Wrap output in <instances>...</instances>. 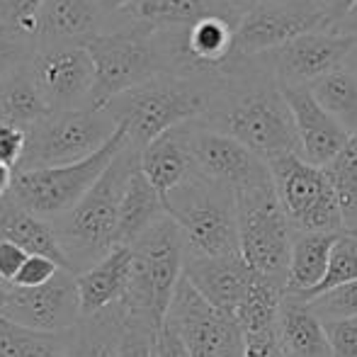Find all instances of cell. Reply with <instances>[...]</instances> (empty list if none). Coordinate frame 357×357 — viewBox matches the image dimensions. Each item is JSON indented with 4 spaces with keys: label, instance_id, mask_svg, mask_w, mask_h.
Here are the masks:
<instances>
[{
    "label": "cell",
    "instance_id": "6da1fadb",
    "mask_svg": "<svg viewBox=\"0 0 357 357\" xmlns=\"http://www.w3.org/2000/svg\"><path fill=\"white\" fill-rule=\"evenodd\" d=\"M197 122L248 146L265 163L299 153L294 119L270 54L241 56L212 85Z\"/></svg>",
    "mask_w": 357,
    "mask_h": 357
},
{
    "label": "cell",
    "instance_id": "7a4b0ae2",
    "mask_svg": "<svg viewBox=\"0 0 357 357\" xmlns=\"http://www.w3.org/2000/svg\"><path fill=\"white\" fill-rule=\"evenodd\" d=\"M139 158L142 151L129 142L71 212L52 221L73 275L85 273L107 253H112V248H117L114 236L119 209L132 175L139 168Z\"/></svg>",
    "mask_w": 357,
    "mask_h": 357
},
{
    "label": "cell",
    "instance_id": "3957f363",
    "mask_svg": "<svg viewBox=\"0 0 357 357\" xmlns=\"http://www.w3.org/2000/svg\"><path fill=\"white\" fill-rule=\"evenodd\" d=\"M134 263L129 289L122 299L127 321L160 331L185 270V236L170 216H163L132 245Z\"/></svg>",
    "mask_w": 357,
    "mask_h": 357
},
{
    "label": "cell",
    "instance_id": "277c9868",
    "mask_svg": "<svg viewBox=\"0 0 357 357\" xmlns=\"http://www.w3.org/2000/svg\"><path fill=\"white\" fill-rule=\"evenodd\" d=\"M212 83L183 75H155L117 95L102 109L127 129L129 142L144 151L153 139L202 117Z\"/></svg>",
    "mask_w": 357,
    "mask_h": 357
},
{
    "label": "cell",
    "instance_id": "5b68a950",
    "mask_svg": "<svg viewBox=\"0 0 357 357\" xmlns=\"http://www.w3.org/2000/svg\"><path fill=\"white\" fill-rule=\"evenodd\" d=\"M165 212L180 226L190 258L241 255L236 192L195 173L165 197Z\"/></svg>",
    "mask_w": 357,
    "mask_h": 357
},
{
    "label": "cell",
    "instance_id": "8992f818",
    "mask_svg": "<svg viewBox=\"0 0 357 357\" xmlns=\"http://www.w3.org/2000/svg\"><path fill=\"white\" fill-rule=\"evenodd\" d=\"M85 52L95 66L93 107H105L117 95L163 75V59L153 29L129 15H122L114 27L88 39Z\"/></svg>",
    "mask_w": 357,
    "mask_h": 357
},
{
    "label": "cell",
    "instance_id": "52a82bcc",
    "mask_svg": "<svg viewBox=\"0 0 357 357\" xmlns=\"http://www.w3.org/2000/svg\"><path fill=\"white\" fill-rule=\"evenodd\" d=\"M241 255L260 278L287 287L294 229L282 212L273 178L236 192Z\"/></svg>",
    "mask_w": 357,
    "mask_h": 357
},
{
    "label": "cell",
    "instance_id": "ba28073f",
    "mask_svg": "<svg viewBox=\"0 0 357 357\" xmlns=\"http://www.w3.org/2000/svg\"><path fill=\"white\" fill-rule=\"evenodd\" d=\"M129 144V134L124 127L117 129L112 139L88 155L85 160L61 168H42V170H15V183L10 197L24 207L27 212L54 221L66 212H71L75 204L88 195V190L100 180V175L107 170L114 155Z\"/></svg>",
    "mask_w": 357,
    "mask_h": 357
},
{
    "label": "cell",
    "instance_id": "9c48e42d",
    "mask_svg": "<svg viewBox=\"0 0 357 357\" xmlns=\"http://www.w3.org/2000/svg\"><path fill=\"white\" fill-rule=\"evenodd\" d=\"M119 124L102 107L49 112L42 122L27 129V149L17 170L61 168L85 160L117 134Z\"/></svg>",
    "mask_w": 357,
    "mask_h": 357
},
{
    "label": "cell",
    "instance_id": "30bf717a",
    "mask_svg": "<svg viewBox=\"0 0 357 357\" xmlns=\"http://www.w3.org/2000/svg\"><path fill=\"white\" fill-rule=\"evenodd\" d=\"M275 192L299 234H340L343 216L328 175L319 165H311L299 153H287L268 163Z\"/></svg>",
    "mask_w": 357,
    "mask_h": 357
},
{
    "label": "cell",
    "instance_id": "8fae6325",
    "mask_svg": "<svg viewBox=\"0 0 357 357\" xmlns=\"http://www.w3.org/2000/svg\"><path fill=\"white\" fill-rule=\"evenodd\" d=\"M165 324L183 338L192 357H243V331L234 314L219 311L192 284L180 280Z\"/></svg>",
    "mask_w": 357,
    "mask_h": 357
},
{
    "label": "cell",
    "instance_id": "7c38bea8",
    "mask_svg": "<svg viewBox=\"0 0 357 357\" xmlns=\"http://www.w3.org/2000/svg\"><path fill=\"white\" fill-rule=\"evenodd\" d=\"M357 47V29L348 24L301 34L289 44L270 52L280 85H311L326 73L345 66Z\"/></svg>",
    "mask_w": 357,
    "mask_h": 357
},
{
    "label": "cell",
    "instance_id": "4fadbf2b",
    "mask_svg": "<svg viewBox=\"0 0 357 357\" xmlns=\"http://www.w3.org/2000/svg\"><path fill=\"white\" fill-rule=\"evenodd\" d=\"M333 27L328 10L316 8L306 0H291L284 5L253 10L241 15L236 29V52L241 56H260L289 44L301 34Z\"/></svg>",
    "mask_w": 357,
    "mask_h": 357
},
{
    "label": "cell",
    "instance_id": "5bb4252c",
    "mask_svg": "<svg viewBox=\"0 0 357 357\" xmlns=\"http://www.w3.org/2000/svg\"><path fill=\"white\" fill-rule=\"evenodd\" d=\"M190 151H192L195 173L212 183L226 185L234 192L273 178L268 163L248 146L204 127L197 119L190 122Z\"/></svg>",
    "mask_w": 357,
    "mask_h": 357
},
{
    "label": "cell",
    "instance_id": "9a60e30c",
    "mask_svg": "<svg viewBox=\"0 0 357 357\" xmlns=\"http://www.w3.org/2000/svg\"><path fill=\"white\" fill-rule=\"evenodd\" d=\"M0 316L42 333L75 331L83 321L75 275L68 270H59L56 278L42 287H34V289L13 287V294Z\"/></svg>",
    "mask_w": 357,
    "mask_h": 357
},
{
    "label": "cell",
    "instance_id": "2e32d148",
    "mask_svg": "<svg viewBox=\"0 0 357 357\" xmlns=\"http://www.w3.org/2000/svg\"><path fill=\"white\" fill-rule=\"evenodd\" d=\"M32 73L52 112L93 105L95 66L85 47H39Z\"/></svg>",
    "mask_w": 357,
    "mask_h": 357
},
{
    "label": "cell",
    "instance_id": "e0dca14e",
    "mask_svg": "<svg viewBox=\"0 0 357 357\" xmlns=\"http://www.w3.org/2000/svg\"><path fill=\"white\" fill-rule=\"evenodd\" d=\"M282 93L294 119L299 155L319 168L328 165L350 142V134L321 107L309 85H282Z\"/></svg>",
    "mask_w": 357,
    "mask_h": 357
},
{
    "label": "cell",
    "instance_id": "ac0fdd59",
    "mask_svg": "<svg viewBox=\"0 0 357 357\" xmlns=\"http://www.w3.org/2000/svg\"><path fill=\"white\" fill-rule=\"evenodd\" d=\"M183 275L209 304L234 316L255 278L243 255H226V258H190L185 255Z\"/></svg>",
    "mask_w": 357,
    "mask_h": 357
},
{
    "label": "cell",
    "instance_id": "d6986e66",
    "mask_svg": "<svg viewBox=\"0 0 357 357\" xmlns=\"http://www.w3.org/2000/svg\"><path fill=\"white\" fill-rule=\"evenodd\" d=\"M39 47H85L88 39L114 27L119 17H109L95 0H44L39 10Z\"/></svg>",
    "mask_w": 357,
    "mask_h": 357
},
{
    "label": "cell",
    "instance_id": "ffe728a7",
    "mask_svg": "<svg viewBox=\"0 0 357 357\" xmlns=\"http://www.w3.org/2000/svg\"><path fill=\"white\" fill-rule=\"evenodd\" d=\"M132 248L117 245L100 263H95L85 273L75 275L83 319L102 314L105 309H109V306L119 304L124 299V294L129 289V280H132Z\"/></svg>",
    "mask_w": 357,
    "mask_h": 357
},
{
    "label": "cell",
    "instance_id": "44dd1931",
    "mask_svg": "<svg viewBox=\"0 0 357 357\" xmlns=\"http://www.w3.org/2000/svg\"><path fill=\"white\" fill-rule=\"evenodd\" d=\"M142 173L151 180L160 197H168L175 188L195 175V160L190 151V122L160 134L142 151Z\"/></svg>",
    "mask_w": 357,
    "mask_h": 357
},
{
    "label": "cell",
    "instance_id": "7402d4cb",
    "mask_svg": "<svg viewBox=\"0 0 357 357\" xmlns=\"http://www.w3.org/2000/svg\"><path fill=\"white\" fill-rule=\"evenodd\" d=\"M0 241H13L29 255H47L61 270L71 273V263L63 253L52 221L27 212L13 197L0 199Z\"/></svg>",
    "mask_w": 357,
    "mask_h": 357
},
{
    "label": "cell",
    "instance_id": "603a6c76",
    "mask_svg": "<svg viewBox=\"0 0 357 357\" xmlns=\"http://www.w3.org/2000/svg\"><path fill=\"white\" fill-rule=\"evenodd\" d=\"M280 343L284 357H335L324 321L291 294H284L280 309Z\"/></svg>",
    "mask_w": 357,
    "mask_h": 357
},
{
    "label": "cell",
    "instance_id": "cb8c5ba5",
    "mask_svg": "<svg viewBox=\"0 0 357 357\" xmlns=\"http://www.w3.org/2000/svg\"><path fill=\"white\" fill-rule=\"evenodd\" d=\"M163 216H168V212H165V199L151 185V180L142 173V165H139L137 173L132 175L127 195L122 199L114 243L132 248L146 231L153 229Z\"/></svg>",
    "mask_w": 357,
    "mask_h": 357
},
{
    "label": "cell",
    "instance_id": "d4e9b609",
    "mask_svg": "<svg viewBox=\"0 0 357 357\" xmlns=\"http://www.w3.org/2000/svg\"><path fill=\"white\" fill-rule=\"evenodd\" d=\"M335 238H338V234H299V231H294L287 294L304 296L324 282Z\"/></svg>",
    "mask_w": 357,
    "mask_h": 357
},
{
    "label": "cell",
    "instance_id": "484cf974",
    "mask_svg": "<svg viewBox=\"0 0 357 357\" xmlns=\"http://www.w3.org/2000/svg\"><path fill=\"white\" fill-rule=\"evenodd\" d=\"M236 15L224 0H137L124 15L151 29L188 27L209 15ZM241 17V15H238Z\"/></svg>",
    "mask_w": 357,
    "mask_h": 357
},
{
    "label": "cell",
    "instance_id": "4316f807",
    "mask_svg": "<svg viewBox=\"0 0 357 357\" xmlns=\"http://www.w3.org/2000/svg\"><path fill=\"white\" fill-rule=\"evenodd\" d=\"M52 112L32 73V63L20 68L0 85V119L22 129L34 127Z\"/></svg>",
    "mask_w": 357,
    "mask_h": 357
},
{
    "label": "cell",
    "instance_id": "83f0119b",
    "mask_svg": "<svg viewBox=\"0 0 357 357\" xmlns=\"http://www.w3.org/2000/svg\"><path fill=\"white\" fill-rule=\"evenodd\" d=\"M75 331L42 333L0 316V357H68Z\"/></svg>",
    "mask_w": 357,
    "mask_h": 357
},
{
    "label": "cell",
    "instance_id": "f1b7e54d",
    "mask_svg": "<svg viewBox=\"0 0 357 357\" xmlns=\"http://www.w3.org/2000/svg\"><path fill=\"white\" fill-rule=\"evenodd\" d=\"M321 107L340 122V127L353 137L357 134V71L348 63L309 85Z\"/></svg>",
    "mask_w": 357,
    "mask_h": 357
},
{
    "label": "cell",
    "instance_id": "f546056e",
    "mask_svg": "<svg viewBox=\"0 0 357 357\" xmlns=\"http://www.w3.org/2000/svg\"><path fill=\"white\" fill-rule=\"evenodd\" d=\"M324 170L338 199L343 231L357 236V134L350 137L345 149L328 165H324Z\"/></svg>",
    "mask_w": 357,
    "mask_h": 357
},
{
    "label": "cell",
    "instance_id": "4dcf8cb0",
    "mask_svg": "<svg viewBox=\"0 0 357 357\" xmlns=\"http://www.w3.org/2000/svg\"><path fill=\"white\" fill-rule=\"evenodd\" d=\"M355 280H357V236L348 234V231H340L338 238H335L333 250H331V263H328V270H326L324 282L316 287L314 291H309V294H304V296H296V299L311 301L314 296L324 294V291H331V289H335V287L355 282Z\"/></svg>",
    "mask_w": 357,
    "mask_h": 357
},
{
    "label": "cell",
    "instance_id": "1f68e13d",
    "mask_svg": "<svg viewBox=\"0 0 357 357\" xmlns=\"http://www.w3.org/2000/svg\"><path fill=\"white\" fill-rule=\"evenodd\" d=\"M39 52V39L10 24H0V85L29 66Z\"/></svg>",
    "mask_w": 357,
    "mask_h": 357
},
{
    "label": "cell",
    "instance_id": "d6a6232c",
    "mask_svg": "<svg viewBox=\"0 0 357 357\" xmlns=\"http://www.w3.org/2000/svg\"><path fill=\"white\" fill-rule=\"evenodd\" d=\"M309 304V309L319 316L321 321H343V319H355L357 316V280L348 282L343 287H335L331 291L314 296Z\"/></svg>",
    "mask_w": 357,
    "mask_h": 357
},
{
    "label": "cell",
    "instance_id": "836d02e7",
    "mask_svg": "<svg viewBox=\"0 0 357 357\" xmlns=\"http://www.w3.org/2000/svg\"><path fill=\"white\" fill-rule=\"evenodd\" d=\"M44 0H0V22L39 39V10Z\"/></svg>",
    "mask_w": 357,
    "mask_h": 357
},
{
    "label": "cell",
    "instance_id": "e575fe53",
    "mask_svg": "<svg viewBox=\"0 0 357 357\" xmlns=\"http://www.w3.org/2000/svg\"><path fill=\"white\" fill-rule=\"evenodd\" d=\"M160 331L139 321H127L117 357H155V340Z\"/></svg>",
    "mask_w": 357,
    "mask_h": 357
},
{
    "label": "cell",
    "instance_id": "d590c367",
    "mask_svg": "<svg viewBox=\"0 0 357 357\" xmlns=\"http://www.w3.org/2000/svg\"><path fill=\"white\" fill-rule=\"evenodd\" d=\"M59 270L61 268H59L52 258H47V255H29V258L24 260L22 270L17 273V278H15L13 287H17V289H34V287H42V284H47L49 280L56 278Z\"/></svg>",
    "mask_w": 357,
    "mask_h": 357
},
{
    "label": "cell",
    "instance_id": "8d00e7d4",
    "mask_svg": "<svg viewBox=\"0 0 357 357\" xmlns=\"http://www.w3.org/2000/svg\"><path fill=\"white\" fill-rule=\"evenodd\" d=\"M27 149V129L0 119V163L17 170Z\"/></svg>",
    "mask_w": 357,
    "mask_h": 357
},
{
    "label": "cell",
    "instance_id": "74e56055",
    "mask_svg": "<svg viewBox=\"0 0 357 357\" xmlns=\"http://www.w3.org/2000/svg\"><path fill=\"white\" fill-rule=\"evenodd\" d=\"M324 326L335 357H357V316L343 321H326Z\"/></svg>",
    "mask_w": 357,
    "mask_h": 357
},
{
    "label": "cell",
    "instance_id": "f35d334b",
    "mask_svg": "<svg viewBox=\"0 0 357 357\" xmlns=\"http://www.w3.org/2000/svg\"><path fill=\"white\" fill-rule=\"evenodd\" d=\"M27 258H29V253L24 248H20L17 243H13V241H0V280L13 284Z\"/></svg>",
    "mask_w": 357,
    "mask_h": 357
},
{
    "label": "cell",
    "instance_id": "ab89813d",
    "mask_svg": "<svg viewBox=\"0 0 357 357\" xmlns=\"http://www.w3.org/2000/svg\"><path fill=\"white\" fill-rule=\"evenodd\" d=\"M155 357H192V355H190L188 345L183 343V338L168 324H163L158 340H155Z\"/></svg>",
    "mask_w": 357,
    "mask_h": 357
},
{
    "label": "cell",
    "instance_id": "60d3db41",
    "mask_svg": "<svg viewBox=\"0 0 357 357\" xmlns=\"http://www.w3.org/2000/svg\"><path fill=\"white\" fill-rule=\"evenodd\" d=\"M229 5V10H234L236 15H245L253 13V10H263V8H273V5H284L291 0H224Z\"/></svg>",
    "mask_w": 357,
    "mask_h": 357
},
{
    "label": "cell",
    "instance_id": "b9f144b4",
    "mask_svg": "<svg viewBox=\"0 0 357 357\" xmlns=\"http://www.w3.org/2000/svg\"><path fill=\"white\" fill-rule=\"evenodd\" d=\"M355 8H357V0H331L328 17L333 20V24H343L355 13Z\"/></svg>",
    "mask_w": 357,
    "mask_h": 357
},
{
    "label": "cell",
    "instance_id": "7bdbcfd3",
    "mask_svg": "<svg viewBox=\"0 0 357 357\" xmlns=\"http://www.w3.org/2000/svg\"><path fill=\"white\" fill-rule=\"evenodd\" d=\"M13 183H15V168L0 163V199L10 197V192H13Z\"/></svg>",
    "mask_w": 357,
    "mask_h": 357
},
{
    "label": "cell",
    "instance_id": "ee69618b",
    "mask_svg": "<svg viewBox=\"0 0 357 357\" xmlns=\"http://www.w3.org/2000/svg\"><path fill=\"white\" fill-rule=\"evenodd\" d=\"M10 294H13V284H8V282H3V280H0V311L5 309Z\"/></svg>",
    "mask_w": 357,
    "mask_h": 357
},
{
    "label": "cell",
    "instance_id": "f6af8a7d",
    "mask_svg": "<svg viewBox=\"0 0 357 357\" xmlns=\"http://www.w3.org/2000/svg\"><path fill=\"white\" fill-rule=\"evenodd\" d=\"M306 3L316 5V8H326V10H328V3H331V0H306Z\"/></svg>",
    "mask_w": 357,
    "mask_h": 357
},
{
    "label": "cell",
    "instance_id": "bcb514c9",
    "mask_svg": "<svg viewBox=\"0 0 357 357\" xmlns=\"http://www.w3.org/2000/svg\"><path fill=\"white\" fill-rule=\"evenodd\" d=\"M348 66H350V68H355V71H357V47H355V52L350 54V59H348Z\"/></svg>",
    "mask_w": 357,
    "mask_h": 357
},
{
    "label": "cell",
    "instance_id": "7dc6e473",
    "mask_svg": "<svg viewBox=\"0 0 357 357\" xmlns=\"http://www.w3.org/2000/svg\"><path fill=\"white\" fill-rule=\"evenodd\" d=\"M343 24H348V27H353V29H357V13L355 15H350V17L348 20H345V22Z\"/></svg>",
    "mask_w": 357,
    "mask_h": 357
},
{
    "label": "cell",
    "instance_id": "c3c4849f",
    "mask_svg": "<svg viewBox=\"0 0 357 357\" xmlns=\"http://www.w3.org/2000/svg\"><path fill=\"white\" fill-rule=\"evenodd\" d=\"M355 13H357V8H355ZM355 13H353V15H355Z\"/></svg>",
    "mask_w": 357,
    "mask_h": 357
},
{
    "label": "cell",
    "instance_id": "681fc988",
    "mask_svg": "<svg viewBox=\"0 0 357 357\" xmlns=\"http://www.w3.org/2000/svg\"><path fill=\"white\" fill-rule=\"evenodd\" d=\"M0 24H3V22H0Z\"/></svg>",
    "mask_w": 357,
    "mask_h": 357
}]
</instances>
